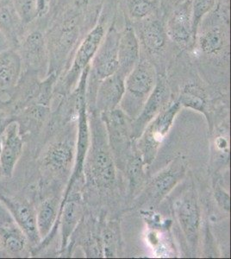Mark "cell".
<instances>
[{
    "label": "cell",
    "mask_w": 231,
    "mask_h": 259,
    "mask_svg": "<svg viewBox=\"0 0 231 259\" xmlns=\"http://www.w3.org/2000/svg\"><path fill=\"white\" fill-rule=\"evenodd\" d=\"M22 150L23 139L19 133V125L17 122H12L4 131L2 151L0 155V164L6 177H12Z\"/></svg>",
    "instance_id": "9c48e42d"
},
{
    "label": "cell",
    "mask_w": 231,
    "mask_h": 259,
    "mask_svg": "<svg viewBox=\"0 0 231 259\" xmlns=\"http://www.w3.org/2000/svg\"><path fill=\"white\" fill-rule=\"evenodd\" d=\"M93 173L99 184L110 185L115 178L114 165L111 156L102 148H98L93 158Z\"/></svg>",
    "instance_id": "4fadbf2b"
},
{
    "label": "cell",
    "mask_w": 231,
    "mask_h": 259,
    "mask_svg": "<svg viewBox=\"0 0 231 259\" xmlns=\"http://www.w3.org/2000/svg\"><path fill=\"white\" fill-rule=\"evenodd\" d=\"M125 76L119 72L101 80L98 91V106L105 112H111L122 101L125 91Z\"/></svg>",
    "instance_id": "30bf717a"
},
{
    "label": "cell",
    "mask_w": 231,
    "mask_h": 259,
    "mask_svg": "<svg viewBox=\"0 0 231 259\" xmlns=\"http://www.w3.org/2000/svg\"><path fill=\"white\" fill-rule=\"evenodd\" d=\"M62 214V246H64L79 220L78 205L73 201L66 203Z\"/></svg>",
    "instance_id": "44dd1931"
},
{
    "label": "cell",
    "mask_w": 231,
    "mask_h": 259,
    "mask_svg": "<svg viewBox=\"0 0 231 259\" xmlns=\"http://www.w3.org/2000/svg\"><path fill=\"white\" fill-rule=\"evenodd\" d=\"M177 213L184 234L190 241H195L199 225V207L195 200L186 197L178 201Z\"/></svg>",
    "instance_id": "7c38bea8"
},
{
    "label": "cell",
    "mask_w": 231,
    "mask_h": 259,
    "mask_svg": "<svg viewBox=\"0 0 231 259\" xmlns=\"http://www.w3.org/2000/svg\"><path fill=\"white\" fill-rule=\"evenodd\" d=\"M12 217L9 214V212H7L0 204V223L9 226L12 223Z\"/></svg>",
    "instance_id": "f1b7e54d"
},
{
    "label": "cell",
    "mask_w": 231,
    "mask_h": 259,
    "mask_svg": "<svg viewBox=\"0 0 231 259\" xmlns=\"http://www.w3.org/2000/svg\"><path fill=\"white\" fill-rule=\"evenodd\" d=\"M154 1H155V2H156V1H157V0H154Z\"/></svg>",
    "instance_id": "d6a6232c"
},
{
    "label": "cell",
    "mask_w": 231,
    "mask_h": 259,
    "mask_svg": "<svg viewBox=\"0 0 231 259\" xmlns=\"http://www.w3.org/2000/svg\"><path fill=\"white\" fill-rule=\"evenodd\" d=\"M12 21L11 13L7 10H3L0 12V26L6 29L12 28Z\"/></svg>",
    "instance_id": "4316f807"
},
{
    "label": "cell",
    "mask_w": 231,
    "mask_h": 259,
    "mask_svg": "<svg viewBox=\"0 0 231 259\" xmlns=\"http://www.w3.org/2000/svg\"><path fill=\"white\" fill-rule=\"evenodd\" d=\"M15 218L18 221L22 230L24 231L25 235L29 238L33 243H36L40 239L36 218L34 215L32 209L28 205L24 203H14L12 205Z\"/></svg>",
    "instance_id": "5bb4252c"
},
{
    "label": "cell",
    "mask_w": 231,
    "mask_h": 259,
    "mask_svg": "<svg viewBox=\"0 0 231 259\" xmlns=\"http://www.w3.org/2000/svg\"><path fill=\"white\" fill-rule=\"evenodd\" d=\"M20 68L19 60L15 55H6L0 59V87L7 88L15 82Z\"/></svg>",
    "instance_id": "d6986e66"
},
{
    "label": "cell",
    "mask_w": 231,
    "mask_h": 259,
    "mask_svg": "<svg viewBox=\"0 0 231 259\" xmlns=\"http://www.w3.org/2000/svg\"><path fill=\"white\" fill-rule=\"evenodd\" d=\"M167 35L173 42L179 46H188L193 41V18L192 0H186L174 7L167 20Z\"/></svg>",
    "instance_id": "277c9868"
},
{
    "label": "cell",
    "mask_w": 231,
    "mask_h": 259,
    "mask_svg": "<svg viewBox=\"0 0 231 259\" xmlns=\"http://www.w3.org/2000/svg\"><path fill=\"white\" fill-rule=\"evenodd\" d=\"M217 146L220 150H224L228 148V142L222 138H218L217 139Z\"/></svg>",
    "instance_id": "f546056e"
},
{
    "label": "cell",
    "mask_w": 231,
    "mask_h": 259,
    "mask_svg": "<svg viewBox=\"0 0 231 259\" xmlns=\"http://www.w3.org/2000/svg\"><path fill=\"white\" fill-rule=\"evenodd\" d=\"M56 217V205L53 200H46L41 206L36 218V225L40 237H46L49 234Z\"/></svg>",
    "instance_id": "ffe728a7"
},
{
    "label": "cell",
    "mask_w": 231,
    "mask_h": 259,
    "mask_svg": "<svg viewBox=\"0 0 231 259\" xmlns=\"http://www.w3.org/2000/svg\"><path fill=\"white\" fill-rule=\"evenodd\" d=\"M156 84V73L152 63L142 58L125 78L123 106L129 112H135L144 106Z\"/></svg>",
    "instance_id": "6da1fadb"
},
{
    "label": "cell",
    "mask_w": 231,
    "mask_h": 259,
    "mask_svg": "<svg viewBox=\"0 0 231 259\" xmlns=\"http://www.w3.org/2000/svg\"><path fill=\"white\" fill-rule=\"evenodd\" d=\"M4 243L6 249L12 253H18L24 250L25 240L24 236L16 230H6L4 233Z\"/></svg>",
    "instance_id": "d4e9b609"
},
{
    "label": "cell",
    "mask_w": 231,
    "mask_h": 259,
    "mask_svg": "<svg viewBox=\"0 0 231 259\" xmlns=\"http://www.w3.org/2000/svg\"><path fill=\"white\" fill-rule=\"evenodd\" d=\"M120 33L111 25L106 33L99 50L93 58L91 73L99 81L111 76L118 70L117 45Z\"/></svg>",
    "instance_id": "3957f363"
},
{
    "label": "cell",
    "mask_w": 231,
    "mask_h": 259,
    "mask_svg": "<svg viewBox=\"0 0 231 259\" xmlns=\"http://www.w3.org/2000/svg\"><path fill=\"white\" fill-rule=\"evenodd\" d=\"M228 34L222 24L216 22L205 23L197 31L195 44L207 56H217L228 48ZM194 44V45H195Z\"/></svg>",
    "instance_id": "52a82bcc"
},
{
    "label": "cell",
    "mask_w": 231,
    "mask_h": 259,
    "mask_svg": "<svg viewBox=\"0 0 231 259\" xmlns=\"http://www.w3.org/2000/svg\"><path fill=\"white\" fill-rule=\"evenodd\" d=\"M180 103L177 101L163 110L145 130L141 141L145 164H150L155 158L159 147L172 126L174 117L180 109Z\"/></svg>",
    "instance_id": "7a4b0ae2"
},
{
    "label": "cell",
    "mask_w": 231,
    "mask_h": 259,
    "mask_svg": "<svg viewBox=\"0 0 231 259\" xmlns=\"http://www.w3.org/2000/svg\"><path fill=\"white\" fill-rule=\"evenodd\" d=\"M105 35V27L103 25L102 22H100L94 27V30L88 33L84 41H82L68 75V84L69 87L76 81L78 77L81 75L84 69L89 66L99 50Z\"/></svg>",
    "instance_id": "5b68a950"
},
{
    "label": "cell",
    "mask_w": 231,
    "mask_h": 259,
    "mask_svg": "<svg viewBox=\"0 0 231 259\" xmlns=\"http://www.w3.org/2000/svg\"><path fill=\"white\" fill-rule=\"evenodd\" d=\"M166 27L158 19L147 18L140 29V39L150 53L162 52L167 46Z\"/></svg>",
    "instance_id": "8fae6325"
},
{
    "label": "cell",
    "mask_w": 231,
    "mask_h": 259,
    "mask_svg": "<svg viewBox=\"0 0 231 259\" xmlns=\"http://www.w3.org/2000/svg\"><path fill=\"white\" fill-rule=\"evenodd\" d=\"M15 6L21 19L25 23L31 22L39 11L38 0H15Z\"/></svg>",
    "instance_id": "cb8c5ba5"
},
{
    "label": "cell",
    "mask_w": 231,
    "mask_h": 259,
    "mask_svg": "<svg viewBox=\"0 0 231 259\" xmlns=\"http://www.w3.org/2000/svg\"><path fill=\"white\" fill-rule=\"evenodd\" d=\"M178 102L181 106H187L199 112H205L206 95L200 87L190 83L184 87Z\"/></svg>",
    "instance_id": "ac0fdd59"
},
{
    "label": "cell",
    "mask_w": 231,
    "mask_h": 259,
    "mask_svg": "<svg viewBox=\"0 0 231 259\" xmlns=\"http://www.w3.org/2000/svg\"><path fill=\"white\" fill-rule=\"evenodd\" d=\"M180 177L181 169H178V167H172L161 172L151 184L154 197L161 198L167 194L175 186Z\"/></svg>",
    "instance_id": "2e32d148"
},
{
    "label": "cell",
    "mask_w": 231,
    "mask_h": 259,
    "mask_svg": "<svg viewBox=\"0 0 231 259\" xmlns=\"http://www.w3.org/2000/svg\"><path fill=\"white\" fill-rule=\"evenodd\" d=\"M217 0H192L193 42L195 44L197 31L202 20L213 9Z\"/></svg>",
    "instance_id": "7402d4cb"
},
{
    "label": "cell",
    "mask_w": 231,
    "mask_h": 259,
    "mask_svg": "<svg viewBox=\"0 0 231 259\" xmlns=\"http://www.w3.org/2000/svg\"><path fill=\"white\" fill-rule=\"evenodd\" d=\"M142 173L143 171H142V162L140 158H135L129 164V177L133 184L137 183L138 180H140Z\"/></svg>",
    "instance_id": "484cf974"
},
{
    "label": "cell",
    "mask_w": 231,
    "mask_h": 259,
    "mask_svg": "<svg viewBox=\"0 0 231 259\" xmlns=\"http://www.w3.org/2000/svg\"><path fill=\"white\" fill-rule=\"evenodd\" d=\"M89 145V133H88L87 119L85 113V106L84 100L82 101L81 108L79 112V139H78V150H77L76 165L73 177L79 175L81 171L83 162Z\"/></svg>",
    "instance_id": "e0dca14e"
},
{
    "label": "cell",
    "mask_w": 231,
    "mask_h": 259,
    "mask_svg": "<svg viewBox=\"0 0 231 259\" xmlns=\"http://www.w3.org/2000/svg\"><path fill=\"white\" fill-rule=\"evenodd\" d=\"M216 197H217V201L221 206L225 208V209H229V197H228V194L224 193V192L218 189L216 192Z\"/></svg>",
    "instance_id": "83f0119b"
},
{
    "label": "cell",
    "mask_w": 231,
    "mask_h": 259,
    "mask_svg": "<svg viewBox=\"0 0 231 259\" xmlns=\"http://www.w3.org/2000/svg\"><path fill=\"white\" fill-rule=\"evenodd\" d=\"M73 159V150L66 142L56 143L50 148L46 156V162L56 171L64 170L68 168Z\"/></svg>",
    "instance_id": "9a60e30c"
},
{
    "label": "cell",
    "mask_w": 231,
    "mask_h": 259,
    "mask_svg": "<svg viewBox=\"0 0 231 259\" xmlns=\"http://www.w3.org/2000/svg\"><path fill=\"white\" fill-rule=\"evenodd\" d=\"M184 1L186 0H167V4L169 6H173V7H175V6H178L179 4L183 3Z\"/></svg>",
    "instance_id": "4dcf8cb0"
},
{
    "label": "cell",
    "mask_w": 231,
    "mask_h": 259,
    "mask_svg": "<svg viewBox=\"0 0 231 259\" xmlns=\"http://www.w3.org/2000/svg\"><path fill=\"white\" fill-rule=\"evenodd\" d=\"M1 151H2V145H1V140H0V155H1Z\"/></svg>",
    "instance_id": "1f68e13d"
},
{
    "label": "cell",
    "mask_w": 231,
    "mask_h": 259,
    "mask_svg": "<svg viewBox=\"0 0 231 259\" xmlns=\"http://www.w3.org/2000/svg\"><path fill=\"white\" fill-rule=\"evenodd\" d=\"M154 0H126L129 17L134 20H145L155 10Z\"/></svg>",
    "instance_id": "603a6c76"
},
{
    "label": "cell",
    "mask_w": 231,
    "mask_h": 259,
    "mask_svg": "<svg viewBox=\"0 0 231 259\" xmlns=\"http://www.w3.org/2000/svg\"><path fill=\"white\" fill-rule=\"evenodd\" d=\"M118 70L123 76L130 73L138 61L140 60V45L139 38L135 30L131 26H126L120 33L117 45Z\"/></svg>",
    "instance_id": "ba28073f"
},
{
    "label": "cell",
    "mask_w": 231,
    "mask_h": 259,
    "mask_svg": "<svg viewBox=\"0 0 231 259\" xmlns=\"http://www.w3.org/2000/svg\"><path fill=\"white\" fill-rule=\"evenodd\" d=\"M170 98V92L166 80L160 78L156 80L155 88L149 98L147 99L143 112L139 115L133 125L134 135L139 136V133L145 128L153 118L157 117L168 103Z\"/></svg>",
    "instance_id": "8992f818"
}]
</instances>
